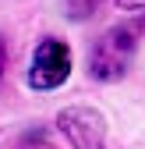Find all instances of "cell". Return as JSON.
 I'll return each mask as SVG.
<instances>
[{
  "mask_svg": "<svg viewBox=\"0 0 145 149\" xmlns=\"http://www.w3.org/2000/svg\"><path fill=\"white\" fill-rule=\"evenodd\" d=\"M142 36H145V14L128 18V22L106 29L103 39L92 46V53H88V74H92V78H99V82H113V78H120V74L128 71L131 57H135Z\"/></svg>",
  "mask_w": 145,
  "mask_h": 149,
  "instance_id": "1",
  "label": "cell"
},
{
  "mask_svg": "<svg viewBox=\"0 0 145 149\" xmlns=\"http://www.w3.org/2000/svg\"><path fill=\"white\" fill-rule=\"evenodd\" d=\"M67 74H71V50L60 39H43L32 53L28 85L32 89H57Z\"/></svg>",
  "mask_w": 145,
  "mask_h": 149,
  "instance_id": "2",
  "label": "cell"
},
{
  "mask_svg": "<svg viewBox=\"0 0 145 149\" xmlns=\"http://www.w3.org/2000/svg\"><path fill=\"white\" fill-rule=\"evenodd\" d=\"M60 132L67 135L71 149H103V121H99V114H92L85 107L64 110L60 114Z\"/></svg>",
  "mask_w": 145,
  "mask_h": 149,
  "instance_id": "3",
  "label": "cell"
},
{
  "mask_svg": "<svg viewBox=\"0 0 145 149\" xmlns=\"http://www.w3.org/2000/svg\"><path fill=\"white\" fill-rule=\"evenodd\" d=\"M64 4H67V14L71 18H88V14H96L99 0H64Z\"/></svg>",
  "mask_w": 145,
  "mask_h": 149,
  "instance_id": "4",
  "label": "cell"
},
{
  "mask_svg": "<svg viewBox=\"0 0 145 149\" xmlns=\"http://www.w3.org/2000/svg\"><path fill=\"white\" fill-rule=\"evenodd\" d=\"M117 4H120L124 11H138V7H145V0H117Z\"/></svg>",
  "mask_w": 145,
  "mask_h": 149,
  "instance_id": "5",
  "label": "cell"
},
{
  "mask_svg": "<svg viewBox=\"0 0 145 149\" xmlns=\"http://www.w3.org/2000/svg\"><path fill=\"white\" fill-rule=\"evenodd\" d=\"M4 64H7V39L0 36V74H4Z\"/></svg>",
  "mask_w": 145,
  "mask_h": 149,
  "instance_id": "6",
  "label": "cell"
}]
</instances>
